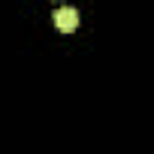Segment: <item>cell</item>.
Returning <instances> with one entry per match:
<instances>
[{
  "instance_id": "1",
  "label": "cell",
  "mask_w": 154,
  "mask_h": 154,
  "mask_svg": "<svg viewBox=\"0 0 154 154\" xmlns=\"http://www.w3.org/2000/svg\"><path fill=\"white\" fill-rule=\"evenodd\" d=\"M54 27H57L60 33H72L75 27H79V12H75L72 6L57 9V12H54Z\"/></svg>"
}]
</instances>
